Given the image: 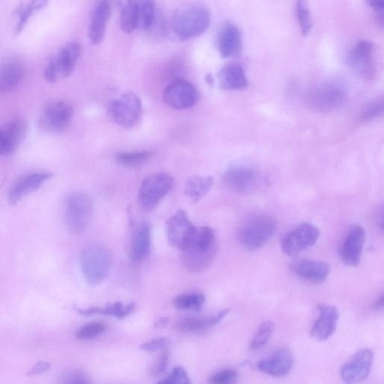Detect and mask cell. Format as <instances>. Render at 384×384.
<instances>
[{
    "label": "cell",
    "instance_id": "18",
    "mask_svg": "<svg viewBox=\"0 0 384 384\" xmlns=\"http://www.w3.org/2000/svg\"><path fill=\"white\" fill-rule=\"evenodd\" d=\"M318 317L314 323L310 336L317 341L324 342L333 335L340 320L339 309L334 306H318Z\"/></svg>",
    "mask_w": 384,
    "mask_h": 384
},
{
    "label": "cell",
    "instance_id": "24",
    "mask_svg": "<svg viewBox=\"0 0 384 384\" xmlns=\"http://www.w3.org/2000/svg\"><path fill=\"white\" fill-rule=\"evenodd\" d=\"M110 14L111 7L108 3L97 2L91 14L89 27V38L92 44L98 45L104 40Z\"/></svg>",
    "mask_w": 384,
    "mask_h": 384
},
{
    "label": "cell",
    "instance_id": "27",
    "mask_svg": "<svg viewBox=\"0 0 384 384\" xmlns=\"http://www.w3.org/2000/svg\"><path fill=\"white\" fill-rule=\"evenodd\" d=\"M81 46L78 42H71L60 49L53 59L57 64L60 78H67L73 73L80 58Z\"/></svg>",
    "mask_w": 384,
    "mask_h": 384
},
{
    "label": "cell",
    "instance_id": "44",
    "mask_svg": "<svg viewBox=\"0 0 384 384\" xmlns=\"http://www.w3.org/2000/svg\"><path fill=\"white\" fill-rule=\"evenodd\" d=\"M51 368V365L48 362L41 361L37 362L34 367L28 372L29 376H40V374H44L48 372Z\"/></svg>",
    "mask_w": 384,
    "mask_h": 384
},
{
    "label": "cell",
    "instance_id": "30",
    "mask_svg": "<svg viewBox=\"0 0 384 384\" xmlns=\"http://www.w3.org/2000/svg\"><path fill=\"white\" fill-rule=\"evenodd\" d=\"M214 181L210 176H194L187 180L185 194L194 202L203 199L212 189Z\"/></svg>",
    "mask_w": 384,
    "mask_h": 384
},
{
    "label": "cell",
    "instance_id": "9",
    "mask_svg": "<svg viewBox=\"0 0 384 384\" xmlns=\"http://www.w3.org/2000/svg\"><path fill=\"white\" fill-rule=\"evenodd\" d=\"M142 113V103L133 92L125 93L112 101L108 114L112 120L124 128H133L137 123Z\"/></svg>",
    "mask_w": 384,
    "mask_h": 384
},
{
    "label": "cell",
    "instance_id": "42",
    "mask_svg": "<svg viewBox=\"0 0 384 384\" xmlns=\"http://www.w3.org/2000/svg\"><path fill=\"white\" fill-rule=\"evenodd\" d=\"M62 383L69 384L90 383L87 374L81 371H73L64 374Z\"/></svg>",
    "mask_w": 384,
    "mask_h": 384
},
{
    "label": "cell",
    "instance_id": "5",
    "mask_svg": "<svg viewBox=\"0 0 384 384\" xmlns=\"http://www.w3.org/2000/svg\"><path fill=\"white\" fill-rule=\"evenodd\" d=\"M276 230V222L273 217L260 215L242 224L238 238L243 247L249 251H256L273 238Z\"/></svg>",
    "mask_w": 384,
    "mask_h": 384
},
{
    "label": "cell",
    "instance_id": "45",
    "mask_svg": "<svg viewBox=\"0 0 384 384\" xmlns=\"http://www.w3.org/2000/svg\"><path fill=\"white\" fill-rule=\"evenodd\" d=\"M49 0H32L31 3L27 6L30 10L34 14L39 12L48 4Z\"/></svg>",
    "mask_w": 384,
    "mask_h": 384
},
{
    "label": "cell",
    "instance_id": "1",
    "mask_svg": "<svg viewBox=\"0 0 384 384\" xmlns=\"http://www.w3.org/2000/svg\"><path fill=\"white\" fill-rule=\"evenodd\" d=\"M218 249L215 231L207 226L198 228L190 244L182 250V264L190 273H201L212 265Z\"/></svg>",
    "mask_w": 384,
    "mask_h": 384
},
{
    "label": "cell",
    "instance_id": "43",
    "mask_svg": "<svg viewBox=\"0 0 384 384\" xmlns=\"http://www.w3.org/2000/svg\"><path fill=\"white\" fill-rule=\"evenodd\" d=\"M44 77L47 81L51 83H56L61 79L57 64H56L53 58L47 64L44 71Z\"/></svg>",
    "mask_w": 384,
    "mask_h": 384
},
{
    "label": "cell",
    "instance_id": "14",
    "mask_svg": "<svg viewBox=\"0 0 384 384\" xmlns=\"http://www.w3.org/2000/svg\"><path fill=\"white\" fill-rule=\"evenodd\" d=\"M74 110L67 101L49 102L44 109L40 119L41 128L51 133L62 132L67 128L72 118Z\"/></svg>",
    "mask_w": 384,
    "mask_h": 384
},
{
    "label": "cell",
    "instance_id": "23",
    "mask_svg": "<svg viewBox=\"0 0 384 384\" xmlns=\"http://www.w3.org/2000/svg\"><path fill=\"white\" fill-rule=\"evenodd\" d=\"M52 177L51 173H34L26 175L16 182L8 193V203L15 205L31 194Z\"/></svg>",
    "mask_w": 384,
    "mask_h": 384
},
{
    "label": "cell",
    "instance_id": "32",
    "mask_svg": "<svg viewBox=\"0 0 384 384\" xmlns=\"http://www.w3.org/2000/svg\"><path fill=\"white\" fill-rule=\"evenodd\" d=\"M275 331V324L271 321L262 323L253 336L249 344V349L256 351L263 348L269 341Z\"/></svg>",
    "mask_w": 384,
    "mask_h": 384
},
{
    "label": "cell",
    "instance_id": "25",
    "mask_svg": "<svg viewBox=\"0 0 384 384\" xmlns=\"http://www.w3.org/2000/svg\"><path fill=\"white\" fill-rule=\"evenodd\" d=\"M218 80L220 87L226 90H241L249 86L244 69L235 62L224 65L219 72Z\"/></svg>",
    "mask_w": 384,
    "mask_h": 384
},
{
    "label": "cell",
    "instance_id": "39",
    "mask_svg": "<svg viewBox=\"0 0 384 384\" xmlns=\"http://www.w3.org/2000/svg\"><path fill=\"white\" fill-rule=\"evenodd\" d=\"M238 378V372L233 369L221 370L213 374L210 382L213 384H230L235 383Z\"/></svg>",
    "mask_w": 384,
    "mask_h": 384
},
{
    "label": "cell",
    "instance_id": "47",
    "mask_svg": "<svg viewBox=\"0 0 384 384\" xmlns=\"http://www.w3.org/2000/svg\"><path fill=\"white\" fill-rule=\"evenodd\" d=\"M383 295L381 294V297L377 299L376 302L374 303L372 306V308L374 309V310H380V309L383 308Z\"/></svg>",
    "mask_w": 384,
    "mask_h": 384
},
{
    "label": "cell",
    "instance_id": "38",
    "mask_svg": "<svg viewBox=\"0 0 384 384\" xmlns=\"http://www.w3.org/2000/svg\"><path fill=\"white\" fill-rule=\"evenodd\" d=\"M170 351L167 349L162 350L161 353L158 355L155 362H153L151 371L153 377H159L166 370L168 363H169Z\"/></svg>",
    "mask_w": 384,
    "mask_h": 384
},
{
    "label": "cell",
    "instance_id": "13",
    "mask_svg": "<svg viewBox=\"0 0 384 384\" xmlns=\"http://www.w3.org/2000/svg\"><path fill=\"white\" fill-rule=\"evenodd\" d=\"M365 239H367V233L359 224H353L346 232L339 251L344 265L351 267L360 265Z\"/></svg>",
    "mask_w": 384,
    "mask_h": 384
},
{
    "label": "cell",
    "instance_id": "2",
    "mask_svg": "<svg viewBox=\"0 0 384 384\" xmlns=\"http://www.w3.org/2000/svg\"><path fill=\"white\" fill-rule=\"evenodd\" d=\"M211 23L209 8L201 3H192L177 9L172 20V29L181 41L202 35Z\"/></svg>",
    "mask_w": 384,
    "mask_h": 384
},
{
    "label": "cell",
    "instance_id": "4",
    "mask_svg": "<svg viewBox=\"0 0 384 384\" xmlns=\"http://www.w3.org/2000/svg\"><path fill=\"white\" fill-rule=\"evenodd\" d=\"M156 12L155 0H126L121 8L119 23L122 31L127 34L136 30L148 31Z\"/></svg>",
    "mask_w": 384,
    "mask_h": 384
},
{
    "label": "cell",
    "instance_id": "35",
    "mask_svg": "<svg viewBox=\"0 0 384 384\" xmlns=\"http://www.w3.org/2000/svg\"><path fill=\"white\" fill-rule=\"evenodd\" d=\"M384 104L383 99H376L368 103L362 109L360 119L363 123L373 121L383 115Z\"/></svg>",
    "mask_w": 384,
    "mask_h": 384
},
{
    "label": "cell",
    "instance_id": "41",
    "mask_svg": "<svg viewBox=\"0 0 384 384\" xmlns=\"http://www.w3.org/2000/svg\"><path fill=\"white\" fill-rule=\"evenodd\" d=\"M170 340L167 338H158L145 342L142 345L140 346V349H142L147 352H155L157 351H162L168 348L170 345Z\"/></svg>",
    "mask_w": 384,
    "mask_h": 384
},
{
    "label": "cell",
    "instance_id": "26",
    "mask_svg": "<svg viewBox=\"0 0 384 384\" xmlns=\"http://www.w3.org/2000/svg\"><path fill=\"white\" fill-rule=\"evenodd\" d=\"M24 65L17 60H8L0 65V92L11 91L22 82L25 77Z\"/></svg>",
    "mask_w": 384,
    "mask_h": 384
},
{
    "label": "cell",
    "instance_id": "16",
    "mask_svg": "<svg viewBox=\"0 0 384 384\" xmlns=\"http://www.w3.org/2000/svg\"><path fill=\"white\" fill-rule=\"evenodd\" d=\"M373 352L364 349L356 353L352 358L342 367L340 374L342 379L348 383H356L367 380L372 368Z\"/></svg>",
    "mask_w": 384,
    "mask_h": 384
},
{
    "label": "cell",
    "instance_id": "17",
    "mask_svg": "<svg viewBox=\"0 0 384 384\" xmlns=\"http://www.w3.org/2000/svg\"><path fill=\"white\" fill-rule=\"evenodd\" d=\"M259 180L257 171L245 166L231 167L224 175L227 188L237 194H247L256 190Z\"/></svg>",
    "mask_w": 384,
    "mask_h": 384
},
{
    "label": "cell",
    "instance_id": "6",
    "mask_svg": "<svg viewBox=\"0 0 384 384\" xmlns=\"http://www.w3.org/2000/svg\"><path fill=\"white\" fill-rule=\"evenodd\" d=\"M92 210V203L87 194L77 191L69 194L65 203L64 217L69 232L78 235L85 231Z\"/></svg>",
    "mask_w": 384,
    "mask_h": 384
},
{
    "label": "cell",
    "instance_id": "31",
    "mask_svg": "<svg viewBox=\"0 0 384 384\" xmlns=\"http://www.w3.org/2000/svg\"><path fill=\"white\" fill-rule=\"evenodd\" d=\"M153 156V152L149 151L119 153L115 156V160L122 166L135 168L144 164Z\"/></svg>",
    "mask_w": 384,
    "mask_h": 384
},
{
    "label": "cell",
    "instance_id": "20",
    "mask_svg": "<svg viewBox=\"0 0 384 384\" xmlns=\"http://www.w3.org/2000/svg\"><path fill=\"white\" fill-rule=\"evenodd\" d=\"M28 125L23 119H16L0 128V156H10L20 147L26 136Z\"/></svg>",
    "mask_w": 384,
    "mask_h": 384
},
{
    "label": "cell",
    "instance_id": "33",
    "mask_svg": "<svg viewBox=\"0 0 384 384\" xmlns=\"http://www.w3.org/2000/svg\"><path fill=\"white\" fill-rule=\"evenodd\" d=\"M205 301V297L202 294H183L174 299L173 305L181 310L199 311Z\"/></svg>",
    "mask_w": 384,
    "mask_h": 384
},
{
    "label": "cell",
    "instance_id": "28",
    "mask_svg": "<svg viewBox=\"0 0 384 384\" xmlns=\"http://www.w3.org/2000/svg\"><path fill=\"white\" fill-rule=\"evenodd\" d=\"M151 250V227L144 222L136 229L131 245L130 257L134 261L148 258Z\"/></svg>",
    "mask_w": 384,
    "mask_h": 384
},
{
    "label": "cell",
    "instance_id": "36",
    "mask_svg": "<svg viewBox=\"0 0 384 384\" xmlns=\"http://www.w3.org/2000/svg\"><path fill=\"white\" fill-rule=\"evenodd\" d=\"M135 310V304L134 303L124 306L121 302L115 303L104 308H100L99 315L114 316L118 319L124 318L133 313Z\"/></svg>",
    "mask_w": 384,
    "mask_h": 384
},
{
    "label": "cell",
    "instance_id": "34",
    "mask_svg": "<svg viewBox=\"0 0 384 384\" xmlns=\"http://www.w3.org/2000/svg\"><path fill=\"white\" fill-rule=\"evenodd\" d=\"M297 17L302 34L308 35L312 31V21L307 0H297Z\"/></svg>",
    "mask_w": 384,
    "mask_h": 384
},
{
    "label": "cell",
    "instance_id": "46",
    "mask_svg": "<svg viewBox=\"0 0 384 384\" xmlns=\"http://www.w3.org/2000/svg\"><path fill=\"white\" fill-rule=\"evenodd\" d=\"M369 6L374 12L383 15L384 8V0H367Z\"/></svg>",
    "mask_w": 384,
    "mask_h": 384
},
{
    "label": "cell",
    "instance_id": "12",
    "mask_svg": "<svg viewBox=\"0 0 384 384\" xmlns=\"http://www.w3.org/2000/svg\"><path fill=\"white\" fill-rule=\"evenodd\" d=\"M198 227L194 226L188 214L177 211L167 222V239L169 244L181 251L190 244Z\"/></svg>",
    "mask_w": 384,
    "mask_h": 384
},
{
    "label": "cell",
    "instance_id": "10",
    "mask_svg": "<svg viewBox=\"0 0 384 384\" xmlns=\"http://www.w3.org/2000/svg\"><path fill=\"white\" fill-rule=\"evenodd\" d=\"M348 97V93L342 84L325 83L313 89L309 93V105L318 111L330 112L343 106Z\"/></svg>",
    "mask_w": 384,
    "mask_h": 384
},
{
    "label": "cell",
    "instance_id": "50",
    "mask_svg": "<svg viewBox=\"0 0 384 384\" xmlns=\"http://www.w3.org/2000/svg\"><path fill=\"white\" fill-rule=\"evenodd\" d=\"M207 82L210 84V85H212V84H213L214 83V81L212 79V78L211 77L210 74H209V76H207Z\"/></svg>",
    "mask_w": 384,
    "mask_h": 384
},
{
    "label": "cell",
    "instance_id": "40",
    "mask_svg": "<svg viewBox=\"0 0 384 384\" xmlns=\"http://www.w3.org/2000/svg\"><path fill=\"white\" fill-rule=\"evenodd\" d=\"M159 383L189 384L190 380L187 372L181 367H176L169 376Z\"/></svg>",
    "mask_w": 384,
    "mask_h": 384
},
{
    "label": "cell",
    "instance_id": "3",
    "mask_svg": "<svg viewBox=\"0 0 384 384\" xmlns=\"http://www.w3.org/2000/svg\"><path fill=\"white\" fill-rule=\"evenodd\" d=\"M111 265V253L105 246L92 244L81 253L82 274L91 285H98L104 282L109 276Z\"/></svg>",
    "mask_w": 384,
    "mask_h": 384
},
{
    "label": "cell",
    "instance_id": "49",
    "mask_svg": "<svg viewBox=\"0 0 384 384\" xmlns=\"http://www.w3.org/2000/svg\"><path fill=\"white\" fill-rule=\"evenodd\" d=\"M97 2L106 3L111 7V6H113L119 5L122 2V0H98Z\"/></svg>",
    "mask_w": 384,
    "mask_h": 384
},
{
    "label": "cell",
    "instance_id": "11",
    "mask_svg": "<svg viewBox=\"0 0 384 384\" xmlns=\"http://www.w3.org/2000/svg\"><path fill=\"white\" fill-rule=\"evenodd\" d=\"M374 53V44L368 40H361L353 47L347 61L358 76L364 80H372L377 72Z\"/></svg>",
    "mask_w": 384,
    "mask_h": 384
},
{
    "label": "cell",
    "instance_id": "37",
    "mask_svg": "<svg viewBox=\"0 0 384 384\" xmlns=\"http://www.w3.org/2000/svg\"><path fill=\"white\" fill-rule=\"evenodd\" d=\"M107 330V325L102 322H93L81 327L76 333L77 339L88 340L100 335Z\"/></svg>",
    "mask_w": 384,
    "mask_h": 384
},
{
    "label": "cell",
    "instance_id": "48",
    "mask_svg": "<svg viewBox=\"0 0 384 384\" xmlns=\"http://www.w3.org/2000/svg\"><path fill=\"white\" fill-rule=\"evenodd\" d=\"M168 319L167 317H161L155 323L156 328H162L167 325Z\"/></svg>",
    "mask_w": 384,
    "mask_h": 384
},
{
    "label": "cell",
    "instance_id": "19",
    "mask_svg": "<svg viewBox=\"0 0 384 384\" xmlns=\"http://www.w3.org/2000/svg\"><path fill=\"white\" fill-rule=\"evenodd\" d=\"M294 356L287 348H280L271 353L258 363L262 372L275 378H283L292 370Z\"/></svg>",
    "mask_w": 384,
    "mask_h": 384
},
{
    "label": "cell",
    "instance_id": "15",
    "mask_svg": "<svg viewBox=\"0 0 384 384\" xmlns=\"http://www.w3.org/2000/svg\"><path fill=\"white\" fill-rule=\"evenodd\" d=\"M199 98V93L192 83L184 79H176L168 85L163 94L167 105L176 110H186L193 107Z\"/></svg>",
    "mask_w": 384,
    "mask_h": 384
},
{
    "label": "cell",
    "instance_id": "21",
    "mask_svg": "<svg viewBox=\"0 0 384 384\" xmlns=\"http://www.w3.org/2000/svg\"><path fill=\"white\" fill-rule=\"evenodd\" d=\"M217 47L223 58L238 57L241 52L242 40L235 24L224 22L219 26L217 33Z\"/></svg>",
    "mask_w": 384,
    "mask_h": 384
},
{
    "label": "cell",
    "instance_id": "29",
    "mask_svg": "<svg viewBox=\"0 0 384 384\" xmlns=\"http://www.w3.org/2000/svg\"><path fill=\"white\" fill-rule=\"evenodd\" d=\"M231 312V309H224L217 315L205 319L201 318H187L176 324V329L183 333L199 332L208 328L217 325Z\"/></svg>",
    "mask_w": 384,
    "mask_h": 384
},
{
    "label": "cell",
    "instance_id": "22",
    "mask_svg": "<svg viewBox=\"0 0 384 384\" xmlns=\"http://www.w3.org/2000/svg\"><path fill=\"white\" fill-rule=\"evenodd\" d=\"M290 269L299 278L313 284L325 282L331 273L330 265L317 260H297L293 262Z\"/></svg>",
    "mask_w": 384,
    "mask_h": 384
},
{
    "label": "cell",
    "instance_id": "7",
    "mask_svg": "<svg viewBox=\"0 0 384 384\" xmlns=\"http://www.w3.org/2000/svg\"><path fill=\"white\" fill-rule=\"evenodd\" d=\"M174 184L172 176L166 173H155L147 176L139 190L140 208L145 212L153 211L172 190Z\"/></svg>",
    "mask_w": 384,
    "mask_h": 384
},
{
    "label": "cell",
    "instance_id": "8",
    "mask_svg": "<svg viewBox=\"0 0 384 384\" xmlns=\"http://www.w3.org/2000/svg\"><path fill=\"white\" fill-rule=\"evenodd\" d=\"M320 236L321 231L315 224L302 223L287 231L281 239V249L286 256L296 257L314 247Z\"/></svg>",
    "mask_w": 384,
    "mask_h": 384
}]
</instances>
